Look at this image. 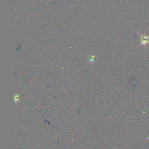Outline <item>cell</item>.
<instances>
[{
    "mask_svg": "<svg viewBox=\"0 0 149 149\" xmlns=\"http://www.w3.org/2000/svg\"><path fill=\"white\" fill-rule=\"evenodd\" d=\"M140 41H141V44H143V45H146V44L149 43V36H146V35L142 36L140 38Z\"/></svg>",
    "mask_w": 149,
    "mask_h": 149,
    "instance_id": "obj_1",
    "label": "cell"
}]
</instances>
